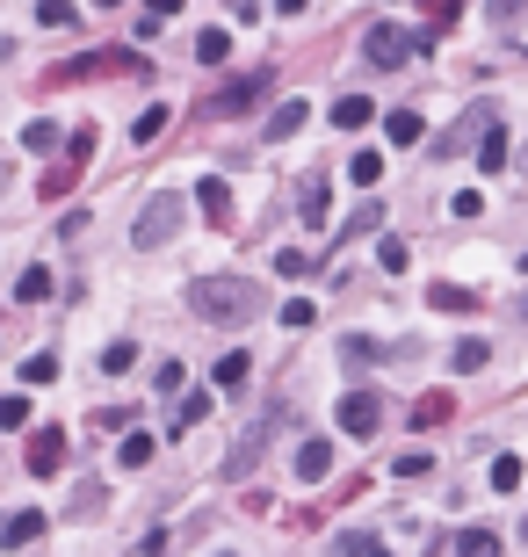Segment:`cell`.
I'll return each mask as SVG.
<instances>
[{"label":"cell","mask_w":528,"mask_h":557,"mask_svg":"<svg viewBox=\"0 0 528 557\" xmlns=\"http://www.w3.org/2000/svg\"><path fill=\"white\" fill-rule=\"evenodd\" d=\"M326 203H333V181H326V174H304V181H297V218L312 225V232L333 225V218H326Z\"/></svg>","instance_id":"cell-9"},{"label":"cell","mask_w":528,"mask_h":557,"mask_svg":"<svg viewBox=\"0 0 528 557\" xmlns=\"http://www.w3.org/2000/svg\"><path fill=\"white\" fill-rule=\"evenodd\" d=\"M492 362V348H485V340L471 333V340H456V355H449V369H456V377H471V369H485Z\"/></svg>","instance_id":"cell-21"},{"label":"cell","mask_w":528,"mask_h":557,"mask_svg":"<svg viewBox=\"0 0 528 557\" xmlns=\"http://www.w3.org/2000/svg\"><path fill=\"white\" fill-rule=\"evenodd\" d=\"M232 8H239V15H254V0H232Z\"/></svg>","instance_id":"cell-49"},{"label":"cell","mask_w":528,"mask_h":557,"mask_svg":"<svg viewBox=\"0 0 528 557\" xmlns=\"http://www.w3.org/2000/svg\"><path fill=\"white\" fill-rule=\"evenodd\" d=\"M485 123H492V109L478 102L471 116H463V123H456V131H442V138H434V152H442V160H456V152H463V145H471V138H485Z\"/></svg>","instance_id":"cell-11"},{"label":"cell","mask_w":528,"mask_h":557,"mask_svg":"<svg viewBox=\"0 0 528 557\" xmlns=\"http://www.w3.org/2000/svg\"><path fill=\"white\" fill-rule=\"evenodd\" d=\"M304 123H312V102H275V116H268V145H283V138H297Z\"/></svg>","instance_id":"cell-13"},{"label":"cell","mask_w":528,"mask_h":557,"mask_svg":"<svg viewBox=\"0 0 528 557\" xmlns=\"http://www.w3.org/2000/svg\"><path fill=\"white\" fill-rule=\"evenodd\" d=\"M0 427H29V398H22V391L0 398Z\"/></svg>","instance_id":"cell-46"},{"label":"cell","mask_w":528,"mask_h":557,"mask_svg":"<svg viewBox=\"0 0 528 557\" xmlns=\"http://www.w3.org/2000/svg\"><path fill=\"white\" fill-rule=\"evenodd\" d=\"M442 550H463V557H492V550H500V536H492V529H456V536H442Z\"/></svg>","instance_id":"cell-17"},{"label":"cell","mask_w":528,"mask_h":557,"mask_svg":"<svg viewBox=\"0 0 528 557\" xmlns=\"http://www.w3.org/2000/svg\"><path fill=\"white\" fill-rule=\"evenodd\" d=\"M348 181H355V189H377V181H384V152H355V160H348Z\"/></svg>","instance_id":"cell-26"},{"label":"cell","mask_w":528,"mask_h":557,"mask_svg":"<svg viewBox=\"0 0 528 557\" xmlns=\"http://www.w3.org/2000/svg\"><path fill=\"white\" fill-rule=\"evenodd\" d=\"M456 413V398L449 391H427V398H413V427H442Z\"/></svg>","instance_id":"cell-19"},{"label":"cell","mask_w":528,"mask_h":557,"mask_svg":"<svg viewBox=\"0 0 528 557\" xmlns=\"http://www.w3.org/2000/svg\"><path fill=\"white\" fill-rule=\"evenodd\" d=\"M131 362H138V348H131V340H109V348H102V369H109V377H123Z\"/></svg>","instance_id":"cell-38"},{"label":"cell","mask_w":528,"mask_h":557,"mask_svg":"<svg viewBox=\"0 0 528 557\" xmlns=\"http://www.w3.org/2000/svg\"><path fill=\"white\" fill-rule=\"evenodd\" d=\"M485 15H492V29H514L528 15V0H485Z\"/></svg>","instance_id":"cell-36"},{"label":"cell","mask_w":528,"mask_h":557,"mask_svg":"<svg viewBox=\"0 0 528 557\" xmlns=\"http://www.w3.org/2000/svg\"><path fill=\"white\" fill-rule=\"evenodd\" d=\"M160 131H167V102H160V109H145V116L131 123V138H138V145H152V138H160Z\"/></svg>","instance_id":"cell-37"},{"label":"cell","mask_w":528,"mask_h":557,"mask_svg":"<svg viewBox=\"0 0 528 557\" xmlns=\"http://www.w3.org/2000/svg\"><path fill=\"white\" fill-rule=\"evenodd\" d=\"M0 189H8V160H0Z\"/></svg>","instance_id":"cell-50"},{"label":"cell","mask_w":528,"mask_h":557,"mask_svg":"<svg viewBox=\"0 0 528 557\" xmlns=\"http://www.w3.org/2000/svg\"><path fill=\"white\" fill-rule=\"evenodd\" d=\"M51 290H58V283H51V268H22V283H15V297H22V304H44Z\"/></svg>","instance_id":"cell-27"},{"label":"cell","mask_w":528,"mask_h":557,"mask_svg":"<svg viewBox=\"0 0 528 557\" xmlns=\"http://www.w3.org/2000/svg\"><path fill=\"white\" fill-rule=\"evenodd\" d=\"M210 413V391H196V398H181V413H174V435H189V427Z\"/></svg>","instance_id":"cell-35"},{"label":"cell","mask_w":528,"mask_h":557,"mask_svg":"<svg viewBox=\"0 0 528 557\" xmlns=\"http://www.w3.org/2000/svg\"><path fill=\"white\" fill-rule=\"evenodd\" d=\"M427 8V37H442V29H456V15H463V0H420ZM420 37V44H427Z\"/></svg>","instance_id":"cell-24"},{"label":"cell","mask_w":528,"mask_h":557,"mask_svg":"<svg viewBox=\"0 0 528 557\" xmlns=\"http://www.w3.org/2000/svg\"><path fill=\"white\" fill-rule=\"evenodd\" d=\"M391 471H398V478H427V471H434V456H427V449H406V456L391 463Z\"/></svg>","instance_id":"cell-42"},{"label":"cell","mask_w":528,"mask_h":557,"mask_svg":"<svg viewBox=\"0 0 528 557\" xmlns=\"http://www.w3.org/2000/svg\"><path fill=\"white\" fill-rule=\"evenodd\" d=\"M521 478H528V463H521V456H492V492H514Z\"/></svg>","instance_id":"cell-31"},{"label":"cell","mask_w":528,"mask_h":557,"mask_svg":"<svg viewBox=\"0 0 528 557\" xmlns=\"http://www.w3.org/2000/svg\"><path fill=\"white\" fill-rule=\"evenodd\" d=\"M181 210H189V203H181L174 189H160V196L145 203V218L131 225V246H138V254H160V246H174V232H181Z\"/></svg>","instance_id":"cell-4"},{"label":"cell","mask_w":528,"mask_h":557,"mask_svg":"<svg viewBox=\"0 0 528 557\" xmlns=\"http://www.w3.org/2000/svg\"><path fill=\"white\" fill-rule=\"evenodd\" d=\"M333 550H348V557H377V550H384V536H369V529H340V536H333Z\"/></svg>","instance_id":"cell-28"},{"label":"cell","mask_w":528,"mask_h":557,"mask_svg":"<svg viewBox=\"0 0 528 557\" xmlns=\"http://www.w3.org/2000/svg\"><path fill=\"white\" fill-rule=\"evenodd\" d=\"M420 51V37H413V29H398V22H377V29H369V37H362V58H369V66H406V58Z\"/></svg>","instance_id":"cell-6"},{"label":"cell","mask_w":528,"mask_h":557,"mask_svg":"<svg viewBox=\"0 0 528 557\" xmlns=\"http://www.w3.org/2000/svg\"><path fill=\"white\" fill-rule=\"evenodd\" d=\"M427 304H434V312H471L478 290H463V283H427Z\"/></svg>","instance_id":"cell-18"},{"label":"cell","mask_w":528,"mask_h":557,"mask_svg":"<svg viewBox=\"0 0 528 557\" xmlns=\"http://www.w3.org/2000/svg\"><path fill=\"white\" fill-rule=\"evenodd\" d=\"M196 58H203V66H225V58H232V29H203V37H196Z\"/></svg>","instance_id":"cell-25"},{"label":"cell","mask_w":528,"mask_h":557,"mask_svg":"<svg viewBox=\"0 0 528 557\" xmlns=\"http://www.w3.org/2000/svg\"><path fill=\"white\" fill-rule=\"evenodd\" d=\"M95 145H102V131H95V123H80V131L66 138V152H73V160H95Z\"/></svg>","instance_id":"cell-40"},{"label":"cell","mask_w":528,"mask_h":557,"mask_svg":"<svg viewBox=\"0 0 528 557\" xmlns=\"http://www.w3.org/2000/svg\"><path fill=\"white\" fill-rule=\"evenodd\" d=\"M152 449H160V442H152V435H123V471H145V463H152Z\"/></svg>","instance_id":"cell-32"},{"label":"cell","mask_w":528,"mask_h":557,"mask_svg":"<svg viewBox=\"0 0 528 557\" xmlns=\"http://www.w3.org/2000/svg\"><path fill=\"white\" fill-rule=\"evenodd\" d=\"M478 174H507V131L500 123H485V138H478Z\"/></svg>","instance_id":"cell-15"},{"label":"cell","mask_w":528,"mask_h":557,"mask_svg":"<svg viewBox=\"0 0 528 557\" xmlns=\"http://www.w3.org/2000/svg\"><path fill=\"white\" fill-rule=\"evenodd\" d=\"M521 268H528V261H521Z\"/></svg>","instance_id":"cell-52"},{"label":"cell","mask_w":528,"mask_h":557,"mask_svg":"<svg viewBox=\"0 0 528 557\" xmlns=\"http://www.w3.org/2000/svg\"><path fill=\"white\" fill-rule=\"evenodd\" d=\"M116 427H131V413L123 406H95V435H116Z\"/></svg>","instance_id":"cell-47"},{"label":"cell","mask_w":528,"mask_h":557,"mask_svg":"<svg viewBox=\"0 0 528 557\" xmlns=\"http://www.w3.org/2000/svg\"><path fill=\"white\" fill-rule=\"evenodd\" d=\"M95 8H116V0H95Z\"/></svg>","instance_id":"cell-51"},{"label":"cell","mask_w":528,"mask_h":557,"mask_svg":"<svg viewBox=\"0 0 528 557\" xmlns=\"http://www.w3.org/2000/svg\"><path fill=\"white\" fill-rule=\"evenodd\" d=\"M246 369H254V362H246V355L232 348L225 362H217V384H225V391H232V384H246Z\"/></svg>","instance_id":"cell-45"},{"label":"cell","mask_w":528,"mask_h":557,"mask_svg":"<svg viewBox=\"0 0 528 557\" xmlns=\"http://www.w3.org/2000/svg\"><path fill=\"white\" fill-rule=\"evenodd\" d=\"M333 420H340V435H377V427H384V398L377 391H348Z\"/></svg>","instance_id":"cell-8"},{"label":"cell","mask_w":528,"mask_h":557,"mask_svg":"<svg viewBox=\"0 0 528 557\" xmlns=\"http://www.w3.org/2000/svg\"><path fill=\"white\" fill-rule=\"evenodd\" d=\"M275 420H283V406H261V413H254V427H246V435L232 442V456H225V478H232V485H239V478H254V463L268 456Z\"/></svg>","instance_id":"cell-5"},{"label":"cell","mask_w":528,"mask_h":557,"mask_svg":"<svg viewBox=\"0 0 528 557\" xmlns=\"http://www.w3.org/2000/svg\"><path fill=\"white\" fill-rule=\"evenodd\" d=\"M312 319H319V304H312V297H290V304H283V326H297V333H304Z\"/></svg>","instance_id":"cell-41"},{"label":"cell","mask_w":528,"mask_h":557,"mask_svg":"<svg viewBox=\"0 0 528 557\" xmlns=\"http://www.w3.org/2000/svg\"><path fill=\"white\" fill-rule=\"evenodd\" d=\"M37 536H44V507H22V514L0 521V550H29Z\"/></svg>","instance_id":"cell-10"},{"label":"cell","mask_w":528,"mask_h":557,"mask_svg":"<svg viewBox=\"0 0 528 557\" xmlns=\"http://www.w3.org/2000/svg\"><path fill=\"white\" fill-rule=\"evenodd\" d=\"M340 355H348V362H377V355H384V340H369V333H348V340H340Z\"/></svg>","instance_id":"cell-34"},{"label":"cell","mask_w":528,"mask_h":557,"mask_svg":"<svg viewBox=\"0 0 528 557\" xmlns=\"http://www.w3.org/2000/svg\"><path fill=\"white\" fill-rule=\"evenodd\" d=\"M326 471H333V442H319V435H312V442H297V478H304V485H319Z\"/></svg>","instance_id":"cell-14"},{"label":"cell","mask_w":528,"mask_h":557,"mask_svg":"<svg viewBox=\"0 0 528 557\" xmlns=\"http://www.w3.org/2000/svg\"><path fill=\"white\" fill-rule=\"evenodd\" d=\"M377 218H384V210H377V203H362L355 218L340 225V239H333V246H348V239H369V232H377Z\"/></svg>","instance_id":"cell-29"},{"label":"cell","mask_w":528,"mask_h":557,"mask_svg":"<svg viewBox=\"0 0 528 557\" xmlns=\"http://www.w3.org/2000/svg\"><path fill=\"white\" fill-rule=\"evenodd\" d=\"M369 116H377V102H369V95H340V102H333V123H340V131H362Z\"/></svg>","instance_id":"cell-20"},{"label":"cell","mask_w":528,"mask_h":557,"mask_svg":"<svg viewBox=\"0 0 528 557\" xmlns=\"http://www.w3.org/2000/svg\"><path fill=\"white\" fill-rule=\"evenodd\" d=\"M196 203H203V218H210V225H232V189H225L217 174L196 181Z\"/></svg>","instance_id":"cell-12"},{"label":"cell","mask_w":528,"mask_h":557,"mask_svg":"<svg viewBox=\"0 0 528 557\" xmlns=\"http://www.w3.org/2000/svg\"><path fill=\"white\" fill-rule=\"evenodd\" d=\"M138 73H145V58L131 44H102V51H80V58H66V66H51L44 87L58 95V87H80V80H138Z\"/></svg>","instance_id":"cell-2"},{"label":"cell","mask_w":528,"mask_h":557,"mask_svg":"<svg viewBox=\"0 0 528 557\" xmlns=\"http://www.w3.org/2000/svg\"><path fill=\"white\" fill-rule=\"evenodd\" d=\"M189 312H196L203 326H217V333H232V326H246V319H261L268 297H261L254 275H189Z\"/></svg>","instance_id":"cell-1"},{"label":"cell","mask_w":528,"mask_h":557,"mask_svg":"<svg viewBox=\"0 0 528 557\" xmlns=\"http://www.w3.org/2000/svg\"><path fill=\"white\" fill-rule=\"evenodd\" d=\"M58 377V355L44 348V355H22V384H51Z\"/></svg>","instance_id":"cell-33"},{"label":"cell","mask_w":528,"mask_h":557,"mask_svg":"<svg viewBox=\"0 0 528 557\" xmlns=\"http://www.w3.org/2000/svg\"><path fill=\"white\" fill-rule=\"evenodd\" d=\"M73 514H80V521H95V514H109V485H102V478H87V485L73 492Z\"/></svg>","instance_id":"cell-22"},{"label":"cell","mask_w":528,"mask_h":557,"mask_svg":"<svg viewBox=\"0 0 528 557\" xmlns=\"http://www.w3.org/2000/svg\"><path fill=\"white\" fill-rule=\"evenodd\" d=\"M22 463H29V478H58L66 471V427H37L29 449H22Z\"/></svg>","instance_id":"cell-7"},{"label":"cell","mask_w":528,"mask_h":557,"mask_svg":"<svg viewBox=\"0 0 528 557\" xmlns=\"http://www.w3.org/2000/svg\"><path fill=\"white\" fill-rule=\"evenodd\" d=\"M377 261H384V275H398L413 254H406V239H391V232H384V239H377Z\"/></svg>","instance_id":"cell-39"},{"label":"cell","mask_w":528,"mask_h":557,"mask_svg":"<svg viewBox=\"0 0 528 557\" xmlns=\"http://www.w3.org/2000/svg\"><path fill=\"white\" fill-rule=\"evenodd\" d=\"M275 275H312V254H304V246H283V254H275Z\"/></svg>","instance_id":"cell-44"},{"label":"cell","mask_w":528,"mask_h":557,"mask_svg":"<svg viewBox=\"0 0 528 557\" xmlns=\"http://www.w3.org/2000/svg\"><path fill=\"white\" fill-rule=\"evenodd\" d=\"M152 8H160V15H167V22H174V15H181V8H189V0H152Z\"/></svg>","instance_id":"cell-48"},{"label":"cell","mask_w":528,"mask_h":557,"mask_svg":"<svg viewBox=\"0 0 528 557\" xmlns=\"http://www.w3.org/2000/svg\"><path fill=\"white\" fill-rule=\"evenodd\" d=\"M261 95H275V66H254V73H239V80H217L210 95H203V116L239 123V116H254Z\"/></svg>","instance_id":"cell-3"},{"label":"cell","mask_w":528,"mask_h":557,"mask_svg":"<svg viewBox=\"0 0 528 557\" xmlns=\"http://www.w3.org/2000/svg\"><path fill=\"white\" fill-rule=\"evenodd\" d=\"M37 22L44 29H66L73 22V0H37Z\"/></svg>","instance_id":"cell-43"},{"label":"cell","mask_w":528,"mask_h":557,"mask_svg":"<svg viewBox=\"0 0 528 557\" xmlns=\"http://www.w3.org/2000/svg\"><path fill=\"white\" fill-rule=\"evenodd\" d=\"M384 138H391V145H420V138H427L420 109H391V116H384Z\"/></svg>","instance_id":"cell-16"},{"label":"cell","mask_w":528,"mask_h":557,"mask_svg":"<svg viewBox=\"0 0 528 557\" xmlns=\"http://www.w3.org/2000/svg\"><path fill=\"white\" fill-rule=\"evenodd\" d=\"M22 145H29V152H51V145H58V123H51V116H29V123H22Z\"/></svg>","instance_id":"cell-30"},{"label":"cell","mask_w":528,"mask_h":557,"mask_svg":"<svg viewBox=\"0 0 528 557\" xmlns=\"http://www.w3.org/2000/svg\"><path fill=\"white\" fill-rule=\"evenodd\" d=\"M80 167H87V160H73V152H66V160H58V167L44 174V203H58V196H66L73 181H80Z\"/></svg>","instance_id":"cell-23"}]
</instances>
